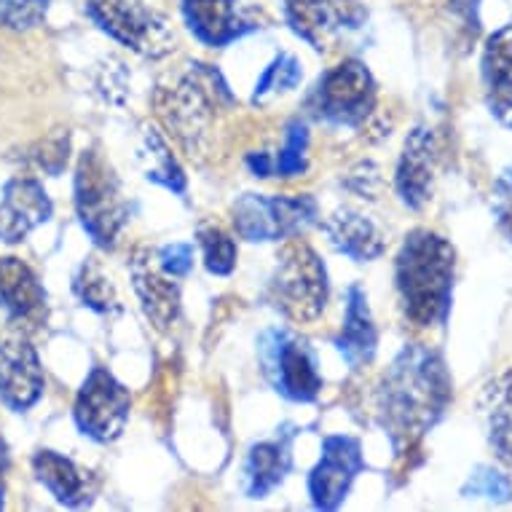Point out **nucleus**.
Masks as SVG:
<instances>
[{
    "label": "nucleus",
    "mask_w": 512,
    "mask_h": 512,
    "mask_svg": "<svg viewBox=\"0 0 512 512\" xmlns=\"http://www.w3.org/2000/svg\"><path fill=\"white\" fill-rule=\"evenodd\" d=\"M376 397L381 427L387 429L395 454H403L443 419L454 384L440 352L408 344L381 376Z\"/></svg>",
    "instance_id": "f257e3e1"
},
{
    "label": "nucleus",
    "mask_w": 512,
    "mask_h": 512,
    "mask_svg": "<svg viewBox=\"0 0 512 512\" xmlns=\"http://www.w3.org/2000/svg\"><path fill=\"white\" fill-rule=\"evenodd\" d=\"M236 97L218 68L191 62L180 76L161 84L156 92V113L172 140L188 159L204 161L220 148V135Z\"/></svg>",
    "instance_id": "f03ea898"
},
{
    "label": "nucleus",
    "mask_w": 512,
    "mask_h": 512,
    "mask_svg": "<svg viewBox=\"0 0 512 512\" xmlns=\"http://www.w3.org/2000/svg\"><path fill=\"white\" fill-rule=\"evenodd\" d=\"M456 250L445 236L416 228L395 261V287L405 319L416 328H443L454 303Z\"/></svg>",
    "instance_id": "7ed1b4c3"
},
{
    "label": "nucleus",
    "mask_w": 512,
    "mask_h": 512,
    "mask_svg": "<svg viewBox=\"0 0 512 512\" xmlns=\"http://www.w3.org/2000/svg\"><path fill=\"white\" fill-rule=\"evenodd\" d=\"M76 212L86 234L102 250H113L129 223V202L121 180L97 148L84 151L78 159Z\"/></svg>",
    "instance_id": "20e7f679"
},
{
    "label": "nucleus",
    "mask_w": 512,
    "mask_h": 512,
    "mask_svg": "<svg viewBox=\"0 0 512 512\" xmlns=\"http://www.w3.org/2000/svg\"><path fill=\"white\" fill-rule=\"evenodd\" d=\"M328 269L306 242H290L277 255L269 298L290 322L306 325L328 306Z\"/></svg>",
    "instance_id": "39448f33"
},
{
    "label": "nucleus",
    "mask_w": 512,
    "mask_h": 512,
    "mask_svg": "<svg viewBox=\"0 0 512 512\" xmlns=\"http://www.w3.org/2000/svg\"><path fill=\"white\" fill-rule=\"evenodd\" d=\"M376 81L360 59H344L319 78L309 94L311 116L333 126L362 129L376 113Z\"/></svg>",
    "instance_id": "423d86ee"
},
{
    "label": "nucleus",
    "mask_w": 512,
    "mask_h": 512,
    "mask_svg": "<svg viewBox=\"0 0 512 512\" xmlns=\"http://www.w3.org/2000/svg\"><path fill=\"white\" fill-rule=\"evenodd\" d=\"M263 376L279 395L293 403H311L322 392L317 354L306 338L287 328L266 330L258 341Z\"/></svg>",
    "instance_id": "0eeeda50"
},
{
    "label": "nucleus",
    "mask_w": 512,
    "mask_h": 512,
    "mask_svg": "<svg viewBox=\"0 0 512 512\" xmlns=\"http://www.w3.org/2000/svg\"><path fill=\"white\" fill-rule=\"evenodd\" d=\"M86 17L140 57L161 59L175 51V33L167 17L137 0H89Z\"/></svg>",
    "instance_id": "6e6552de"
},
{
    "label": "nucleus",
    "mask_w": 512,
    "mask_h": 512,
    "mask_svg": "<svg viewBox=\"0 0 512 512\" xmlns=\"http://www.w3.org/2000/svg\"><path fill=\"white\" fill-rule=\"evenodd\" d=\"M231 215L236 234L247 242H282L314 226L319 210L311 196L244 194Z\"/></svg>",
    "instance_id": "1a4fd4ad"
},
{
    "label": "nucleus",
    "mask_w": 512,
    "mask_h": 512,
    "mask_svg": "<svg viewBox=\"0 0 512 512\" xmlns=\"http://www.w3.org/2000/svg\"><path fill=\"white\" fill-rule=\"evenodd\" d=\"M132 397L108 368H92L78 389L73 416L78 429L97 443H113L124 435Z\"/></svg>",
    "instance_id": "9d476101"
},
{
    "label": "nucleus",
    "mask_w": 512,
    "mask_h": 512,
    "mask_svg": "<svg viewBox=\"0 0 512 512\" xmlns=\"http://www.w3.org/2000/svg\"><path fill=\"white\" fill-rule=\"evenodd\" d=\"M285 22L314 51H328L365 25L360 0H282Z\"/></svg>",
    "instance_id": "9b49d317"
},
{
    "label": "nucleus",
    "mask_w": 512,
    "mask_h": 512,
    "mask_svg": "<svg viewBox=\"0 0 512 512\" xmlns=\"http://www.w3.org/2000/svg\"><path fill=\"white\" fill-rule=\"evenodd\" d=\"M365 470L362 443L352 435H328L309 475V496L317 510H338L357 475Z\"/></svg>",
    "instance_id": "f8f14e48"
},
{
    "label": "nucleus",
    "mask_w": 512,
    "mask_h": 512,
    "mask_svg": "<svg viewBox=\"0 0 512 512\" xmlns=\"http://www.w3.org/2000/svg\"><path fill=\"white\" fill-rule=\"evenodd\" d=\"M41 360L22 330H6L0 336V403L14 413L30 411L43 395Z\"/></svg>",
    "instance_id": "ddd939ff"
},
{
    "label": "nucleus",
    "mask_w": 512,
    "mask_h": 512,
    "mask_svg": "<svg viewBox=\"0 0 512 512\" xmlns=\"http://www.w3.org/2000/svg\"><path fill=\"white\" fill-rule=\"evenodd\" d=\"M188 30L210 49H226L258 30L252 0H180Z\"/></svg>",
    "instance_id": "4468645a"
},
{
    "label": "nucleus",
    "mask_w": 512,
    "mask_h": 512,
    "mask_svg": "<svg viewBox=\"0 0 512 512\" xmlns=\"http://www.w3.org/2000/svg\"><path fill=\"white\" fill-rule=\"evenodd\" d=\"M129 277L135 287L140 306H143L145 317L151 319V325L161 333L175 328L180 319V285L175 277H169L167 271L156 263L148 247H137L132 261H129Z\"/></svg>",
    "instance_id": "2eb2a0df"
},
{
    "label": "nucleus",
    "mask_w": 512,
    "mask_h": 512,
    "mask_svg": "<svg viewBox=\"0 0 512 512\" xmlns=\"http://www.w3.org/2000/svg\"><path fill=\"white\" fill-rule=\"evenodd\" d=\"M437 169V137L429 126H413L405 137L403 153L395 169V191L408 210H424L432 199Z\"/></svg>",
    "instance_id": "dca6fc26"
},
{
    "label": "nucleus",
    "mask_w": 512,
    "mask_h": 512,
    "mask_svg": "<svg viewBox=\"0 0 512 512\" xmlns=\"http://www.w3.org/2000/svg\"><path fill=\"white\" fill-rule=\"evenodd\" d=\"M54 204L46 188L33 177H14L3 185L0 199V242L19 244L27 234L49 223Z\"/></svg>",
    "instance_id": "f3484780"
},
{
    "label": "nucleus",
    "mask_w": 512,
    "mask_h": 512,
    "mask_svg": "<svg viewBox=\"0 0 512 512\" xmlns=\"http://www.w3.org/2000/svg\"><path fill=\"white\" fill-rule=\"evenodd\" d=\"M298 429L293 424H285L277 429L271 440H261L247 451L244 459V494L250 499H266L277 486L285 483V478L293 470V443Z\"/></svg>",
    "instance_id": "a211bd4d"
},
{
    "label": "nucleus",
    "mask_w": 512,
    "mask_h": 512,
    "mask_svg": "<svg viewBox=\"0 0 512 512\" xmlns=\"http://www.w3.org/2000/svg\"><path fill=\"white\" fill-rule=\"evenodd\" d=\"M480 78L491 116L512 129V22L486 38L480 57Z\"/></svg>",
    "instance_id": "6ab92c4d"
},
{
    "label": "nucleus",
    "mask_w": 512,
    "mask_h": 512,
    "mask_svg": "<svg viewBox=\"0 0 512 512\" xmlns=\"http://www.w3.org/2000/svg\"><path fill=\"white\" fill-rule=\"evenodd\" d=\"M322 228L330 247L352 258L354 263L376 261L387 250V234L381 231V226L354 207H338Z\"/></svg>",
    "instance_id": "aec40b11"
},
{
    "label": "nucleus",
    "mask_w": 512,
    "mask_h": 512,
    "mask_svg": "<svg viewBox=\"0 0 512 512\" xmlns=\"http://www.w3.org/2000/svg\"><path fill=\"white\" fill-rule=\"evenodd\" d=\"M378 346V330L370 314L368 295L360 285H349L346 290V314L344 328L336 336V349L352 370L365 368L373 362Z\"/></svg>",
    "instance_id": "412c9836"
},
{
    "label": "nucleus",
    "mask_w": 512,
    "mask_h": 512,
    "mask_svg": "<svg viewBox=\"0 0 512 512\" xmlns=\"http://www.w3.org/2000/svg\"><path fill=\"white\" fill-rule=\"evenodd\" d=\"M33 472L43 488L65 507H84L92 502L94 480L92 475L78 467L73 459L57 451H38L33 456Z\"/></svg>",
    "instance_id": "4be33fe9"
},
{
    "label": "nucleus",
    "mask_w": 512,
    "mask_h": 512,
    "mask_svg": "<svg viewBox=\"0 0 512 512\" xmlns=\"http://www.w3.org/2000/svg\"><path fill=\"white\" fill-rule=\"evenodd\" d=\"M0 303L11 319L30 322L46 309V290L33 274V269L19 258L0 261Z\"/></svg>",
    "instance_id": "5701e85b"
},
{
    "label": "nucleus",
    "mask_w": 512,
    "mask_h": 512,
    "mask_svg": "<svg viewBox=\"0 0 512 512\" xmlns=\"http://www.w3.org/2000/svg\"><path fill=\"white\" fill-rule=\"evenodd\" d=\"M480 411L486 416L488 440L499 462L512 467V370L488 381L480 395Z\"/></svg>",
    "instance_id": "b1692460"
},
{
    "label": "nucleus",
    "mask_w": 512,
    "mask_h": 512,
    "mask_svg": "<svg viewBox=\"0 0 512 512\" xmlns=\"http://www.w3.org/2000/svg\"><path fill=\"white\" fill-rule=\"evenodd\" d=\"M137 159H140V167H143L145 177L151 183L161 185V188H167V191L177 196L185 194L183 167L177 164L175 153H172V148H169V143L164 140L159 129L145 126Z\"/></svg>",
    "instance_id": "393cba45"
},
{
    "label": "nucleus",
    "mask_w": 512,
    "mask_h": 512,
    "mask_svg": "<svg viewBox=\"0 0 512 512\" xmlns=\"http://www.w3.org/2000/svg\"><path fill=\"white\" fill-rule=\"evenodd\" d=\"M73 287H76V295L81 298V303L89 306V309L100 311V314H110V311L121 309V306H118L116 290L110 285V279L105 277V271H102L94 261L81 266V271H78L76 277V285Z\"/></svg>",
    "instance_id": "a878e982"
},
{
    "label": "nucleus",
    "mask_w": 512,
    "mask_h": 512,
    "mask_svg": "<svg viewBox=\"0 0 512 512\" xmlns=\"http://www.w3.org/2000/svg\"><path fill=\"white\" fill-rule=\"evenodd\" d=\"M303 70L301 62L293 54H279L269 68L263 70V76L258 78V84L252 89V105H261L274 94H285L290 89L301 84Z\"/></svg>",
    "instance_id": "bb28decb"
},
{
    "label": "nucleus",
    "mask_w": 512,
    "mask_h": 512,
    "mask_svg": "<svg viewBox=\"0 0 512 512\" xmlns=\"http://www.w3.org/2000/svg\"><path fill=\"white\" fill-rule=\"evenodd\" d=\"M196 239L202 244L204 252V266L210 274H218V277H226L231 274L236 266V242L223 231L220 226H212V223H204L196 231Z\"/></svg>",
    "instance_id": "cd10ccee"
},
{
    "label": "nucleus",
    "mask_w": 512,
    "mask_h": 512,
    "mask_svg": "<svg viewBox=\"0 0 512 512\" xmlns=\"http://www.w3.org/2000/svg\"><path fill=\"white\" fill-rule=\"evenodd\" d=\"M306 151H309V129L303 124L301 118H293L290 124H287L285 132V145H282V151H279V159L274 161V172L277 177H301L309 167V161H306Z\"/></svg>",
    "instance_id": "c85d7f7f"
},
{
    "label": "nucleus",
    "mask_w": 512,
    "mask_h": 512,
    "mask_svg": "<svg viewBox=\"0 0 512 512\" xmlns=\"http://www.w3.org/2000/svg\"><path fill=\"white\" fill-rule=\"evenodd\" d=\"M464 499H486V502H512V480L502 470L480 464L470 472V478L462 486Z\"/></svg>",
    "instance_id": "c756f323"
},
{
    "label": "nucleus",
    "mask_w": 512,
    "mask_h": 512,
    "mask_svg": "<svg viewBox=\"0 0 512 512\" xmlns=\"http://www.w3.org/2000/svg\"><path fill=\"white\" fill-rule=\"evenodd\" d=\"M51 0H0V27L17 33L33 30L46 19Z\"/></svg>",
    "instance_id": "7c9ffc66"
},
{
    "label": "nucleus",
    "mask_w": 512,
    "mask_h": 512,
    "mask_svg": "<svg viewBox=\"0 0 512 512\" xmlns=\"http://www.w3.org/2000/svg\"><path fill=\"white\" fill-rule=\"evenodd\" d=\"M491 207H494V218L504 239L512 244V164L499 172L491 191Z\"/></svg>",
    "instance_id": "2f4dec72"
},
{
    "label": "nucleus",
    "mask_w": 512,
    "mask_h": 512,
    "mask_svg": "<svg viewBox=\"0 0 512 512\" xmlns=\"http://www.w3.org/2000/svg\"><path fill=\"white\" fill-rule=\"evenodd\" d=\"M156 263H159L161 269L167 271L169 277H185L188 271L194 269V244L188 242H175L167 244V247H161L156 252Z\"/></svg>",
    "instance_id": "473e14b6"
},
{
    "label": "nucleus",
    "mask_w": 512,
    "mask_h": 512,
    "mask_svg": "<svg viewBox=\"0 0 512 512\" xmlns=\"http://www.w3.org/2000/svg\"><path fill=\"white\" fill-rule=\"evenodd\" d=\"M346 185L352 188L354 194H360L362 199H376L378 188H381V177H378V167L370 161H362L349 172Z\"/></svg>",
    "instance_id": "72a5a7b5"
},
{
    "label": "nucleus",
    "mask_w": 512,
    "mask_h": 512,
    "mask_svg": "<svg viewBox=\"0 0 512 512\" xmlns=\"http://www.w3.org/2000/svg\"><path fill=\"white\" fill-rule=\"evenodd\" d=\"M478 9L480 0H451V11L462 17V22L472 30H478Z\"/></svg>",
    "instance_id": "f704fd0d"
},
{
    "label": "nucleus",
    "mask_w": 512,
    "mask_h": 512,
    "mask_svg": "<svg viewBox=\"0 0 512 512\" xmlns=\"http://www.w3.org/2000/svg\"><path fill=\"white\" fill-rule=\"evenodd\" d=\"M247 167L255 177H271L274 172V159H271L269 151H255L247 156Z\"/></svg>",
    "instance_id": "c9c22d12"
},
{
    "label": "nucleus",
    "mask_w": 512,
    "mask_h": 512,
    "mask_svg": "<svg viewBox=\"0 0 512 512\" xmlns=\"http://www.w3.org/2000/svg\"><path fill=\"white\" fill-rule=\"evenodd\" d=\"M6 464H9V448H6L3 437H0V470H6Z\"/></svg>",
    "instance_id": "e433bc0d"
},
{
    "label": "nucleus",
    "mask_w": 512,
    "mask_h": 512,
    "mask_svg": "<svg viewBox=\"0 0 512 512\" xmlns=\"http://www.w3.org/2000/svg\"><path fill=\"white\" fill-rule=\"evenodd\" d=\"M3 496H6V488H3V480H0V510H3V502H6Z\"/></svg>",
    "instance_id": "4c0bfd02"
}]
</instances>
